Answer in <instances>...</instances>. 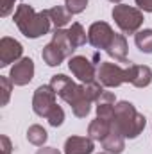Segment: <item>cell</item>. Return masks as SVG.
Returning <instances> with one entry per match:
<instances>
[{"instance_id":"cell-1","label":"cell","mask_w":152,"mask_h":154,"mask_svg":"<svg viewBox=\"0 0 152 154\" xmlns=\"http://www.w3.org/2000/svg\"><path fill=\"white\" fill-rule=\"evenodd\" d=\"M16 27L20 29V32L29 39H36L39 36H45L50 31V16L47 11H34L32 5L22 4L16 7L14 16H13Z\"/></svg>"},{"instance_id":"cell-2","label":"cell","mask_w":152,"mask_h":154,"mask_svg":"<svg viewBox=\"0 0 152 154\" xmlns=\"http://www.w3.org/2000/svg\"><path fill=\"white\" fill-rule=\"evenodd\" d=\"M111 124L123 138L134 140L145 129L147 120H145V116L141 113H138V109L134 108L132 102L120 100V102L114 104V115H113Z\"/></svg>"},{"instance_id":"cell-3","label":"cell","mask_w":152,"mask_h":154,"mask_svg":"<svg viewBox=\"0 0 152 154\" xmlns=\"http://www.w3.org/2000/svg\"><path fill=\"white\" fill-rule=\"evenodd\" d=\"M114 23L118 25V29L123 34H136L140 31V27L143 25V11L132 5H125V4H118L114 5L111 11Z\"/></svg>"},{"instance_id":"cell-4","label":"cell","mask_w":152,"mask_h":154,"mask_svg":"<svg viewBox=\"0 0 152 154\" xmlns=\"http://www.w3.org/2000/svg\"><path fill=\"white\" fill-rule=\"evenodd\" d=\"M56 91L52 90L50 84H41L36 88L34 91V97H32V109L38 116H43L47 118L48 113L57 106L56 104Z\"/></svg>"},{"instance_id":"cell-5","label":"cell","mask_w":152,"mask_h":154,"mask_svg":"<svg viewBox=\"0 0 152 154\" xmlns=\"http://www.w3.org/2000/svg\"><path fill=\"white\" fill-rule=\"evenodd\" d=\"M97 81L106 88H118L120 84L125 82V68L114 63L100 61L97 68Z\"/></svg>"},{"instance_id":"cell-6","label":"cell","mask_w":152,"mask_h":154,"mask_svg":"<svg viewBox=\"0 0 152 154\" xmlns=\"http://www.w3.org/2000/svg\"><path fill=\"white\" fill-rule=\"evenodd\" d=\"M114 38V32L108 22H95L88 29V43L99 50H108Z\"/></svg>"},{"instance_id":"cell-7","label":"cell","mask_w":152,"mask_h":154,"mask_svg":"<svg viewBox=\"0 0 152 154\" xmlns=\"http://www.w3.org/2000/svg\"><path fill=\"white\" fill-rule=\"evenodd\" d=\"M68 68H70V72H72L82 84H88V82H95V81H97L95 65H93L86 56H72L70 61H68Z\"/></svg>"},{"instance_id":"cell-8","label":"cell","mask_w":152,"mask_h":154,"mask_svg":"<svg viewBox=\"0 0 152 154\" xmlns=\"http://www.w3.org/2000/svg\"><path fill=\"white\" fill-rule=\"evenodd\" d=\"M50 86L52 90L68 104H72L77 99L79 91H81V84H75L70 77H66L65 74H57V75H52L50 79Z\"/></svg>"},{"instance_id":"cell-9","label":"cell","mask_w":152,"mask_h":154,"mask_svg":"<svg viewBox=\"0 0 152 154\" xmlns=\"http://www.w3.org/2000/svg\"><path fill=\"white\" fill-rule=\"evenodd\" d=\"M34 77V61L31 57H22L11 66L9 79L14 86H25L32 81Z\"/></svg>"},{"instance_id":"cell-10","label":"cell","mask_w":152,"mask_h":154,"mask_svg":"<svg viewBox=\"0 0 152 154\" xmlns=\"http://www.w3.org/2000/svg\"><path fill=\"white\" fill-rule=\"evenodd\" d=\"M23 47L18 39L4 36L0 39V66H9L11 63H16L22 59Z\"/></svg>"},{"instance_id":"cell-11","label":"cell","mask_w":152,"mask_h":154,"mask_svg":"<svg viewBox=\"0 0 152 154\" xmlns=\"http://www.w3.org/2000/svg\"><path fill=\"white\" fill-rule=\"evenodd\" d=\"M125 82H131L136 88H147L152 82V70L147 65H129L125 68Z\"/></svg>"},{"instance_id":"cell-12","label":"cell","mask_w":152,"mask_h":154,"mask_svg":"<svg viewBox=\"0 0 152 154\" xmlns=\"http://www.w3.org/2000/svg\"><path fill=\"white\" fill-rule=\"evenodd\" d=\"M65 154H93L95 145L90 136H70L65 142Z\"/></svg>"},{"instance_id":"cell-13","label":"cell","mask_w":152,"mask_h":154,"mask_svg":"<svg viewBox=\"0 0 152 154\" xmlns=\"http://www.w3.org/2000/svg\"><path fill=\"white\" fill-rule=\"evenodd\" d=\"M114 104H116V97L111 91H102V95L97 100V116L104 118V120H113L114 115Z\"/></svg>"},{"instance_id":"cell-14","label":"cell","mask_w":152,"mask_h":154,"mask_svg":"<svg viewBox=\"0 0 152 154\" xmlns=\"http://www.w3.org/2000/svg\"><path fill=\"white\" fill-rule=\"evenodd\" d=\"M111 129H113V125H111V122L109 120H104V118H95V120H91L90 122V125H88V136L93 140V142H102L109 133H111Z\"/></svg>"},{"instance_id":"cell-15","label":"cell","mask_w":152,"mask_h":154,"mask_svg":"<svg viewBox=\"0 0 152 154\" xmlns=\"http://www.w3.org/2000/svg\"><path fill=\"white\" fill-rule=\"evenodd\" d=\"M127 50H129V47H127V39H125V36L114 32V38H113V41H111V45L108 47L106 52L113 57L114 61L125 63V61H127Z\"/></svg>"},{"instance_id":"cell-16","label":"cell","mask_w":152,"mask_h":154,"mask_svg":"<svg viewBox=\"0 0 152 154\" xmlns=\"http://www.w3.org/2000/svg\"><path fill=\"white\" fill-rule=\"evenodd\" d=\"M102 149H104V152H109V154H122L123 149H125V138L113 127L111 133L102 140Z\"/></svg>"},{"instance_id":"cell-17","label":"cell","mask_w":152,"mask_h":154,"mask_svg":"<svg viewBox=\"0 0 152 154\" xmlns=\"http://www.w3.org/2000/svg\"><path fill=\"white\" fill-rule=\"evenodd\" d=\"M52 43H54L66 57H72L75 47H74L72 39H70V36H68V31H65V29H56L54 34H52Z\"/></svg>"},{"instance_id":"cell-18","label":"cell","mask_w":152,"mask_h":154,"mask_svg":"<svg viewBox=\"0 0 152 154\" xmlns=\"http://www.w3.org/2000/svg\"><path fill=\"white\" fill-rule=\"evenodd\" d=\"M47 13H48L50 22H52V25H54L56 29H63V27L68 25L70 20H72V13H70L66 7H63V5H56V7H52V9H47Z\"/></svg>"},{"instance_id":"cell-19","label":"cell","mask_w":152,"mask_h":154,"mask_svg":"<svg viewBox=\"0 0 152 154\" xmlns=\"http://www.w3.org/2000/svg\"><path fill=\"white\" fill-rule=\"evenodd\" d=\"M41 57H43V61L48 65V66H59L63 61H65V54L50 41L48 45H45L43 47V50H41Z\"/></svg>"},{"instance_id":"cell-20","label":"cell","mask_w":152,"mask_h":154,"mask_svg":"<svg viewBox=\"0 0 152 154\" xmlns=\"http://www.w3.org/2000/svg\"><path fill=\"white\" fill-rule=\"evenodd\" d=\"M27 140L36 145V147H43L48 140V133L39 125V124H32L29 129H27Z\"/></svg>"},{"instance_id":"cell-21","label":"cell","mask_w":152,"mask_h":154,"mask_svg":"<svg viewBox=\"0 0 152 154\" xmlns=\"http://www.w3.org/2000/svg\"><path fill=\"white\" fill-rule=\"evenodd\" d=\"M134 43L143 54H152V29H143L134 34Z\"/></svg>"},{"instance_id":"cell-22","label":"cell","mask_w":152,"mask_h":154,"mask_svg":"<svg viewBox=\"0 0 152 154\" xmlns=\"http://www.w3.org/2000/svg\"><path fill=\"white\" fill-rule=\"evenodd\" d=\"M68 36L72 39V43H74V47L79 48V47H82L86 41H88V34H86V31H84V27L75 22V23H72V27L68 29Z\"/></svg>"},{"instance_id":"cell-23","label":"cell","mask_w":152,"mask_h":154,"mask_svg":"<svg viewBox=\"0 0 152 154\" xmlns=\"http://www.w3.org/2000/svg\"><path fill=\"white\" fill-rule=\"evenodd\" d=\"M47 120H48V124H50L52 127H59V125L65 122V111H63V108H61V106H56V108L48 113Z\"/></svg>"},{"instance_id":"cell-24","label":"cell","mask_w":152,"mask_h":154,"mask_svg":"<svg viewBox=\"0 0 152 154\" xmlns=\"http://www.w3.org/2000/svg\"><path fill=\"white\" fill-rule=\"evenodd\" d=\"M0 84H2V106H5L9 102V97H11V90H13V82L11 79L5 75H0Z\"/></svg>"},{"instance_id":"cell-25","label":"cell","mask_w":152,"mask_h":154,"mask_svg":"<svg viewBox=\"0 0 152 154\" xmlns=\"http://www.w3.org/2000/svg\"><path fill=\"white\" fill-rule=\"evenodd\" d=\"M66 4V9L72 13V14H79V13H82L86 7H88V0H65Z\"/></svg>"},{"instance_id":"cell-26","label":"cell","mask_w":152,"mask_h":154,"mask_svg":"<svg viewBox=\"0 0 152 154\" xmlns=\"http://www.w3.org/2000/svg\"><path fill=\"white\" fill-rule=\"evenodd\" d=\"M14 2L16 0H4V4H2V16H9L11 14V11L14 9Z\"/></svg>"},{"instance_id":"cell-27","label":"cell","mask_w":152,"mask_h":154,"mask_svg":"<svg viewBox=\"0 0 152 154\" xmlns=\"http://www.w3.org/2000/svg\"><path fill=\"white\" fill-rule=\"evenodd\" d=\"M0 142H2V154H11V149H13L11 140H9L5 134H2V136H0Z\"/></svg>"},{"instance_id":"cell-28","label":"cell","mask_w":152,"mask_h":154,"mask_svg":"<svg viewBox=\"0 0 152 154\" xmlns=\"http://www.w3.org/2000/svg\"><path fill=\"white\" fill-rule=\"evenodd\" d=\"M138 9L145 11V13H152V0H134Z\"/></svg>"},{"instance_id":"cell-29","label":"cell","mask_w":152,"mask_h":154,"mask_svg":"<svg viewBox=\"0 0 152 154\" xmlns=\"http://www.w3.org/2000/svg\"><path fill=\"white\" fill-rule=\"evenodd\" d=\"M36 154H61L56 147H41L36 151Z\"/></svg>"},{"instance_id":"cell-30","label":"cell","mask_w":152,"mask_h":154,"mask_svg":"<svg viewBox=\"0 0 152 154\" xmlns=\"http://www.w3.org/2000/svg\"><path fill=\"white\" fill-rule=\"evenodd\" d=\"M109 2H113V4H120L122 0H109Z\"/></svg>"},{"instance_id":"cell-31","label":"cell","mask_w":152,"mask_h":154,"mask_svg":"<svg viewBox=\"0 0 152 154\" xmlns=\"http://www.w3.org/2000/svg\"><path fill=\"white\" fill-rule=\"evenodd\" d=\"M100 154H109V152H100Z\"/></svg>"}]
</instances>
